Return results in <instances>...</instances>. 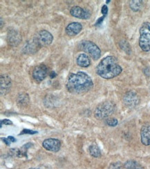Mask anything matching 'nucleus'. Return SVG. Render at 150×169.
Here are the masks:
<instances>
[{
  "instance_id": "1",
  "label": "nucleus",
  "mask_w": 150,
  "mask_h": 169,
  "mask_svg": "<svg viewBox=\"0 0 150 169\" xmlns=\"http://www.w3.org/2000/svg\"><path fill=\"white\" fill-rule=\"evenodd\" d=\"M93 83L88 74L83 71L71 74L67 82V89L74 94H82L92 89Z\"/></svg>"
},
{
  "instance_id": "2",
  "label": "nucleus",
  "mask_w": 150,
  "mask_h": 169,
  "mask_svg": "<svg viewBox=\"0 0 150 169\" xmlns=\"http://www.w3.org/2000/svg\"><path fill=\"white\" fill-rule=\"evenodd\" d=\"M123 71L117 58L109 56L103 58L96 67V74L105 79H111L116 77Z\"/></svg>"
},
{
  "instance_id": "3",
  "label": "nucleus",
  "mask_w": 150,
  "mask_h": 169,
  "mask_svg": "<svg viewBox=\"0 0 150 169\" xmlns=\"http://www.w3.org/2000/svg\"><path fill=\"white\" fill-rule=\"evenodd\" d=\"M115 109V105L111 101H105L97 106L94 116L97 119H104L114 113Z\"/></svg>"
},
{
  "instance_id": "4",
  "label": "nucleus",
  "mask_w": 150,
  "mask_h": 169,
  "mask_svg": "<svg viewBox=\"0 0 150 169\" xmlns=\"http://www.w3.org/2000/svg\"><path fill=\"white\" fill-rule=\"evenodd\" d=\"M139 46L143 51H150V22H144L140 27Z\"/></svg>"
},
{
  "instance_id": "5",
  "label": "nucleus",
  "mask_w": 150,
  "mask_h": 169,
  "mask_svg": "<svg viewBox=\"0 0 150 169\" xmlns=\"http://www.w3.org/2000/svg\"><path fill=\"white\" fill-rule=\"evenodd\" d=\"M80 49L89 54L94 60H98L101 56V50L94 42L89 40H84L80 43Z\"/></svg>"
},
{
  "instance_id": "6",
  "label": "nucleus",
  "mask_w": 150,
  "mask_h": 169,
  "mask_svg": "<svg viewBox=\"0 0 150 169\" xmlns=\"http://www.w3.org/2000/svg\"><path fill=\"white\" fill-rule=\"evenodd\" d=\"M33 40L40 47H43L51 45L54 40V36L48 31L42 30L37 33Z\"/></svg>"
},
{
  "instance_id": "7",
  "label": "nucleus",
  "mask_w": 150,
  "mask_h": 169,
  "mask_svg": "<svg viewBox=\"0 0 150 169\" xmlns=\"http://www.w3.org/2000/svg\"><path fill=\"white\" fill-rule=\"evenodd\" d=\"M48 71V68L46 65L42 64L39 65L33 70L32 76L34 80H35L37 82H41L47 76Z\"/></svg>"
},
{
  "instance_id": "8",
  "label": "nucleus",
  "mask_w": 150,
  "mask_h": 169,
  "mask_svg": "<svg viewBox=\"0 0 150 169\" xmlns=\"http://www.w3.org/2000/svg\"><path fill=\"white\" fill-rule=\"evenodd\" d=\"M140 99L138 94L134 91H129L123 97V102L127 107H135L139 103Z\"/></svg>"
},
{
  "instance_id": "9",
  "label": "nucleus",
  "mask_w": 150,
  "mask_h": 169,
  "mask_svg": "<svg viewBox=\"0 0 150 169\" xmlns=\"http://www.w3.org/2000/svg\"><path fill=\"white\" fill-rule=\"evenodd\" d=\"M42 146L46 151L57 152L60 151L61 147V142L57 139H46L44 141Z\"/></svg>"
},
{
  "instance_id": "10",
  "label": "nucleus",
  "mask_w": 150,
  "mask_h": 169,
  "mask_svg": "<svg viewBox=\"0 0 150 169\" xmlns=\"http://www.w3.org/2000/svg\"><path fill=\"white\" fill-rule=\"evenodd\" d=\"M70 14L74 17L82 19V20H89L91 17V13L88 10L77 6H73L71 8Z\"/></svg>"
},
{
  "instance_id": "11",
  "label": "nucleus",
  "mask_w": 150,
  "mask_h": 169,
  "mask_svg": "<svg viewBox=\"0 0 150 169\" xmlns=\"http://www.w3.org/2000/svg\"><path fill=\"white\" fill-rule=\"evenodd\" d=\"M0 83H1V95L4 96L9 92L12 85L10 76L7 74H2L0 76Z\"/></svg>"
},
{
  "instance_id": "12",
  "label": "nucleus",
  "mask_w": 150,
  "mask_h": 169,
  "mask_svg": "<svg viewBox=\"0 0 150 169\" xmlns=\"http://www.w3.org/2000/svg\"><path fill=\"white\" fill-rule=\"evenodd\" d=\"M82 29V25L79 22H72L70 23L66 28V33L67 36L73 37L77 35L81 32Z\"/></svg>"
},
{
  "instance_id": "13",
  "label": "nucleus",
  "mask_w": 150,
  "mask_h": 169,
  "mask_svg": "<svg viewBox=\"0 0 150 169\" xmlns=\"http://www.w3.org/2000/svg\"><path fill=\"white\" fill-rule=\"evenodd\" d=\"M140 138L143 145H150V125H145L140 130Z\"/></svg>"
},
{
  "instance_id": "14",
  "label": "nucleus",
  "mask_w": 150,
  "mask_h": 169,
  "mask_svg": "<svg viewBox=\"0 0 150 169\" xmlns=\"http://www.w3.org/2000/svg\"><path fill=\"white\" fill-rule=\"evenodd\" d=\"M7 40L8 44H10L11 46H17L21 42V37L17 31L12 30L8 33Z\"/></svg>"
},
{
  "instance_id": "15",
  "label": "nucleus",
  "mask_w": 150,
  "mask_h": 169,
  "mask_svg": "<svg viewBox=\"0 0 150 169\" xmlns=\"http://www.w3.org/2000/svg\"><path fill=\"white\" fill-rule=\"evenodd\" d=\"M76 62L78 66L81 67H88L91 65L90 58L85 54H82L78 56Z\"/></svg>"
},
{
  "instance_id": "16",
  "label": "nucleus",
  "mask_w": 150,
  "mask_h": 169,
  "mask_svg": "<svg viewBox=\"0 0 150 169\" xmlns=\"http://www.w3.org/2000/svg\"><path fill=\"white\" fill-rule=\"evenodd\" d=\"M29 96L27 94L22 93L19 94L17 98V103L19 107L24 108L29 105Z\"/></svg>"
},
{
  "instance_id": "17",
  "label": "nucleus",
  "mask_w": 150,
  "mask_h": 169,
  "mask_svg": "<svg viewBox=\"0 0 150 169\" xmlns=\"http://www.w3.org/2000/svg\"><path fill=\"white\" fill-rule=\"evenodd\" d=\"M37 48L40 49V47L37 45V44L34 41V40H33L31 42H28L27 45L24 47V49L26 50V52L28 53H30V54H34V53L37 51Z\"/></svg>"
},
{
  "instance_id": "18",
  "label": "nucleus",
  "mask_w": 150,
  "mask_h": 169,
  "mask_svg": "<svg viewBox=\"0 0 150 169\" xmlns=\"http://www.w3.org/2000/svg\"><path fill=\"white\" fill-rule=\"evenodd\" d=\"M89 152L90 155L92 156L93 157L96 158H98L100 157H101V151L100 150L99 147L96 145V144H93L89 146Z\"/></svg>"
},
{
  "instance_id": "19",
  "label": "nucleus",
  "mask_w": 150,
  "mask_h": 169,
  "mask_svg": "<svg viewBox=\"0 0 150 169\" xmlns=\"http://www.w3.org/2000/svg\"><path fill=\"white\" fill-rule=\"evenodd\" d=\"M124 167L126 169H144L141 165L134 160H129L125 162Z\"/></svg>"
},
{
  "instance_id": "20",
  "label": "nucleus",
  "mask_w": 150,
  "mask_h": 169,
  "mask_svg": "<svg viewBox=\"0 0 150 169\" xmlns=\"http://www.w3.org/2000/svg\"><path fill=\"white\" fill-rule=\"evenodd\" d=\"M143 1L140 0H134V1H130L129 6L132 10L134 12L139 11L142 8Z\"/></svg>"
},
{
  "instance_id": "21",
  "label": "nucleus",
  "mask_w": 150,
  "mask_h": 169,
  "mask_svg": "<svg viewBox=\"0 0 150 169\" xmlns=\"http://www.w3.org/2000/svg\"><path fill=\"white\" fill-rule=\"evenodd\" d=\"M119 45L120 48L123 49L126 54H131V52H132V49H131L129 44L127 42V41H126V40H122V41L120 42Z\"/></svg>"
},
{
  "instance_id": "22",
  "label": "nucleus",
  "mask_w": 150,
  "mask_h": 169,
  "mask_svg": "<svg viewBox=\"0 0 150 169\" xmlns=\"http://www.w3.org/2000/svg\"><path fill=\"white\" fill-rule=\"evenodd\" d=\"M118 120L115 118H108L105 120V123L109 126L111 127H114L118 125Z\"/></svg>"
},
{
  "instance_id": "23",
  "label": "nucleus",
  "mask_w": 150,
  "mask_h": 169,
  "mask_svg": "<svg viewBox=\"0 0 150 169\" xmlns=\"http://www.w3.org/2000/svg\"><path fill=\"white\" fill-rule=\"evenodd\" d=\"M123 167L120 162H115L111 163L108 168V169H123Z\"/></svg>"
},
{
  "instance_id": "24",
  "label": "nucleus",
  "mask_w": 150,
  "mask_h": 169,
  "mask_svg": "<svg viewBox=\"0 0 150 169\" xmlns=\"http://www.w3.org/2000/svg\"><path fill=\"white\" fill-rule=\"evenodd\" d=\"M37 132H36V131H34V130H29V129H24L22 130V132H21L20 134H37Z\"/></svg>"
},
{
  "instance_id": "25",
  "label": "nucleus",
  "mask_w": 150,
  "mask_h": 169,
  "mask_svg": "<svg viewBox=\"0 0 150 169\" xmlns=\"http://www.w3.org/2000/svg\"><path fill=\"white\" fill-rule=\"evenodd\" d=\"M6 125V126H11L12 125V122L9 119H4L1 121V128L2 127V125Z\"/></svg>"
},
{
  "instance_id": "26",
  "label": "nucleus",
  "mask_w": 150,
  "mask_h": 169,
  "mask_svg": "<svg viewBox=\"0 0 150 169\" xmlns=\"http://www.w3.org/2000/svg\"><path fill=\"white\" fill-rule=\"evenodd\" d=\"M101 12H102V13L104 15H106L107 14V12H108V8H107V6H106V5H104L102 7V10H101Z\"/></svg>"
},
{
  "instance_id": "27",
  "label": "nucleus",
  "mask_w": 150,
  "mask_h": 169,
  "mask_svg": "<svg viewBox=\"0 0 150 169\" xmlns=\"http://www.w3.org/2000/svg\"><path fill=\"white\" fill-rule=\"evenodd\" d=\"M143 72L147 76H150V68L149 67H146L143 70Z\"/></svg>"
},
{
  "instance_id": "28",
  "label": "nucleus",
  "mask_w": 150,
  "mask_h": 169,
  "mask_svg": "<svg viewBox=\"0 0 150 169\" xmlns=\"http://www.w3.org/2000/svg\"><path fill=\"white\" fill-rule=\"evenodd\" d=\"M29 169H51L50 167H47V166H40L38 167L35 168H30Z\"/></svg>"
},
{
  "instance_id": "29",
  "label": "nucleus",
  "mask_w": 150,
  "mask_h": 169,
  "mask_svg": "<svg viewBox=\"0 0 150 169\" xmlns=\"http://www.w3.org/2000/svg\"><path fill=\"white\" fill-rule=\"evenodd\" d=\"M104 19H105V16H102V17H100V18L98 19V21L96 22V25H99V24H101L102 22H103V20H104Z\"/></svg>"
},
{
  "instance_id": "30",
  "label": "nucleus",
  "mask_w": 150,
  "mask_h": 169,
  "mask_svg": "<svg viewBox=\"0 0 150 169\" xmlns=\"http://www.w3.org/2000/svg\"><path fill=\"white\" fill-rule=\"evenodd\" d=\"M2 140L6 143V145H7V146H10V144H11V143H10V141L8 140V138H2Z\"/></svg>"
},
{
  "instance_id": "31",
  "label": "nucleus",
  "mask_w": 150,
  "mask_h": 169,
  "mask_svg": "<svg viewBox=\"0 0 150 169\" xmlns=\"http://www.w3.org/2000/svg\"><path fill=\"white\" fill-rule=\"evenodd\" d=\"M8 139L9 141H10L11 142H16V139H15L14 137H12V136H9L8 137Z\"/></svg>"
},
{
  "instance_id": "32",
  "label": "nucleus",
  "mask_w": 150,
  "mask_h": 169,
  "mask_svg": "<svg viewBox=\"0 0 150 169\" xmlns=\"http://www.w3.org/2000/svg\"><path fill=\"white\" fill-rule=\"evenodd\" d=\"M56 76V74L54 72V71H51V74H50V77L53 79V78H55Z\"/></svg>"
},
{
  "instance_id": "33",
  "label": "nucleus",
  "mask_w": 150,
  "mask_h": 169,
  "mask_svg": "<svg viewBox=\"0 0 150 169\" xmlns=\"http://www.w3.org/2000/svg\"><path fill=\"white\" fill-rule=\"evenodd\" d=\"M109 2H110V0H107V4H109Z\"/></svg>"
}]
</instances>
